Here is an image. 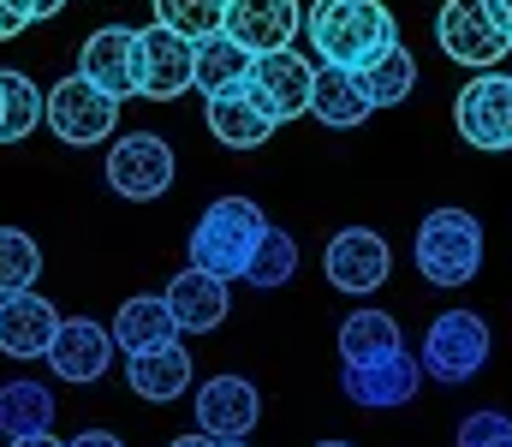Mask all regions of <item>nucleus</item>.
I'll return each mask as SVG.
<instances>
[{"instance_id":"0eeeda50","label":"nucleus","mask_w":512,"mask_h":447,"mask_svg":"<svg viewBox=\"0 0 512 447\" xmlns=\"http://www.w3.org/2000/svg\"><path fill=\"white\" fill-rule=\"evenodd\" d=\"M173 144L155 138V132H126L108 144V191L126 197V203H155L161 191H173Z\"/></svg>"},{"instance_id":"ea45409f","label":"nucleus","mask_w":512,"mask_h":447,"mask_svg":"<svg viewBox=\"0 0 512 447\" xmlns=\"http://www.w3.org/2000/svg\"><path fill=\"white\" fill-rule=\"evenodd\" d=\"M316 447H352V442H316Z\"/></svg>"},{"instance_id":"7ed1b4c3","label":"nucleus","mask_w":512,"mask_h":447,"mask_svg":"<svg viewBox=\"0 0 512 447\" xmlns=\"http://www.w3.org/2000/svg\"><path fill=\"white\" fill-rule=\"evenodd\" d=\"M262 233H268V215L256 209L251 197H215L197 215V227H191V263L221 275V281H245Z\"/></svg>"},{"instance_id":"393cba45","label":"nucleus","mask_w":512,"mask_h":447,"mask_svg":"<svg viewBox=\"0 0 512 447\" xmlns=\"http://www.w3.org/2000/svg\"><path fill=\"white\" fill-rule=\"evenodd\" d=\"M405 340H399V322L387 316V310H352L346 322H340V358L346 364H370V358H382V352H399Z\"/></svg>"},{"instance_id":"f03ea898","label":"nucleus","mask_w":512,"mask_h":447,"mask_svg":"<svg viewBox=\"0 0 512 447\" xmlns=\"http://www.w3.org/2000/svg\"><path fill=\"white\" fill-rule=\"evenodd\" d=\"M411 263L429 287H471L483 269V221L471 209H429L411 239Z\"/></svg>"},{"instance_id":"4468645a","label":"nucleus","mask_w":512,"mask_h":447,"mask_svg":"<svg viewBox=\"0 0 512 447\" xmlns=\"http://www.w3.org/2000/svg\"><path fill=\"white\" fill-rule=\"evenodd\" d=\"M221 30H227L245 54L292 48V36L304 30V6H298V0H227Z\"/></svg>"},{"instance_id":"39448f33","label":"nucleus","mask_w":512,"mask_h":447,"mask_svg":"<svg viewBox=\"0 0 512 447\" xmlns=\"http://www.w3.org/2000/svg\"><path fill=\"white\" fill-rule=\"evenodd\" d=\"M435 42H441L447 60H459V66H471V72H495L512 54L507 24L495 18L489 0H447V6L435 12Z\"/></svg>"},{"instance_id":"9b49d317","label":"nucleus","mask_w":512,"mask_h":447,"mask_svg":"<svg viewBox=\"0 0 512 447\" xmlns=\"http://www.w3.org/2000/svg\"><path fill=\"white\" fill-rule=\"evenodd\" d=\"M191 78H197V42H185L167 24L137 30V96L173 102V96L191 90Z\"/></svg>"},{"instance_id":"20e7f679","label":"nucleus","mask_w":512,"mask_h":447,"mask_svg":"<svg viewBox=\"0 0 512 447\" xmlns=\"http://www.w3.org/2000/svg\"><path fill=\"white\" fill-rule=\"evenodd\" d=\"M489 352H495V334H489V322H483L477 310H441V316L429 322V334H423L417 364H423V376H429V382L465 388V382H477V376H483Z\"/></svg>"},{"instance_id":"e433bc0d","label":"nucleus","mask_w":512,"mask_h":447,"mask_svg":"<svg viewBox=\"0 0 512 447\" xmlns=\"http://www.w3.org/2000/svg\"><path fill=\"white\" fill-rule=\"evenodd\" d=\"M489 6H495V18L507 24V36H512V0H489Z\"/></svg>"},{"instance_id":"5701e85b","label":"nucleus","mask_w":512,"mask_h":447,"mask_svg":"<svg viewBox=\"0 0 512 447\" xmlns=\"http://www.w3.org/2000/svg\"><path fill=\"white\" fill-rule=\"evenodd\" d=\"M36 430H54V394L48 382H0V436H36Z\"/></svg>"},{"instance_id":"f704fd0d","label":"nucleus","mask_w":512,"mask_h":447,"mask_svg":"<svg viewBox=\"0 0 512 447\" xmlns=\"http://www.w3.org/2000/svg\"><path fill=\"white\" fill-rule=\"evenodd\" d=\"M167 447H221L215 436H203V430H185V436H173Z\"/></svg>"},{"instance_id":"c85d7f7f","label":"nucleus","mask_w":512,"mask_h":447,"mask_svg":"<svg viewBox=\"0 0 512 447\" xmlns=\"http://www.w3.org/2000/svg\"><path fill=\"white\" fill-rule=\"evenodd\" d=\"M292 269H298V245H292V233L268 227L262 245H256V257H251V269H245V281H251L256 293H274V287L292 281Z\"/></svg>"},{"instance_id":"cd10ccee","label":"nucleus","mask_w":512,"mask_h":447,"mask_svg":"<svg viewBox=\"0 0 512 447\" xmlns=\"http://www.w3.org/2000/svg\"><path fill=\"white\" fill-rule=\"evenodd\" d=\"M36 275H42V245L24 227H0V298L36 287Z\"/></svg>"},{"instance_id":"f3484780","label":"nucleus","mask_w":512,"mask_h":447,"mask_svg":"<svg viewBox=\"0 0 512 447\" xmlns=\"http://www.w3.org/2000/svg\"><path fill=\"white\" fill-rule=\"evenodd\" d=\"M167 310H173V322H179V334H209V328H221L227 322V310H233V281H221V275H209V269H179L173 281H167Z\"/></svg>"},{"instance_id":"a878e982","label":"nucleus","mask_w":512,"mask_h":447,"mask_svg":"<svg viewBox=\"0 0 512 447\" xmlns=\"http://www.w3.org/2000/svg\"><path fill=\"white\" fill-rule=\"evenodd\" d=\"M245 72H251V54H245L227 30H215V36L197 42V78H191V90L215 96V90H227V84H245Z\"/></svg>"},{"instance_id":"6e6552de","label":"nucleus","mask_w":512,"mask_h":447,"mask_svg":"<svg viewBox=\"0 0 512 447\" xmlns=\"http://www.w3.org/2000/svg\"><path fill=\"white\" fill-rule=\"evenodd\" d=\"M245 90L262 102V114H268L274 126L304 120V114H310V90H316V66H310L298 48H268V54H251Z\"/></svg>"},{"instance_id":"9d476101","label":"nucleus","mask_w":512,"mask_h":447,"mask_svg":"<svg viewBox=\"0 0 512 447\" xmlns=\"http://www.w3.org/2000/svg\"><path fill=\"white\" fill-rule=\"evenodd\" d=\"M387 269H393V251L376 227H340L322 251V275L328 287L346 298H370L376 287H387Z\"/></svg>"},{"instance_id":"412c9836","label":"nucleus","mask_w":512,"mask_h":447,"mask_svg":"<svg viewBox=\"0 0 512 447\" xmlns=\"http://www.w3.org/2000/svg\"><path fill=\"white\" fill-rule=\"evenodd\" d=\"M310 114H316L322 126H334V132H352V126H364V120L376 114V102H370V90H364L358 72H346V66H316Z\"/></svg>"},{"instance_id":"1a4fd4ad","label":"nucleus","mask_w":512,"mask_h":447,"mask_svg":"<svg viewBox=\"0 0 512 447\" xmlns=\"http://www.w3.org/2000/svg\"><path fill=\"white\" fill-rule=\"evenodd\" d=\"M453 126L471 149L507 155L512 149V72H477L453 96Z\"/></svg>"},{"instance_id":"473e14b6","label":"nucleus","mask_w":512,"mask_h":447,"mask_svg":"<svg viewBox=\"0 0 512 447\" xmlns=\"http://www.w3.org/2000/svg\"><path fill=\"white\" fill-rule=\"evenodd\" d=\"M66 447H126L120 436H108V430H84V436H72Z\"/></svg>"},{"instance_id":"58836bf2","label":"nucleus","mask_w":512,"mask_h":447,"mask_svg":"<svg viewBox=\"0 0 512 447\" xmlns=\"http://www.w3.org/2000/svg\"><path fill=\"white\" fill-rule=\"evenodd\" d=\"M489 447H512V436H501V442H489Z\"/></svg>"},{"instance_id":"c756f323","label":"nucleus","mask_w":512,"mask_h":447,"mask_svg":"<svg viewBox=\"0 0 512 447\" xmlns=\"http://www.w3.org/2000/svg\"><path fill=\"white\" fill-rule=\"evenodd\" d=\"M149 6H155V24L179 30L185 42L215 36V30H221V18H227V0H149Z\"/></svg>"},{"instance_id":"423d86ee","label":"nucleus","mask_w":512,"mask_h":447,"mask_svg":"<svg viewBox=\"0 0 512 447\" xmlns=\"http://www.w3.org/2000/svg\"><path fill=\"white\" fill-rule=\"evenodd\" d=\"M42 126H48L66 149L108 144L114 126H120V102L102 96L84 72H72V78H60V84L48 90V102H42Z\"/></svg>"},{"instance_id":"c9c22d12","label":"nucleus","mask_w":512,"mask_h":447,"mask_svg":"<svg viewBox=\"0 0 512 447\" xmlns=\"http://www.w3.org/2000/svg\"><path fill=\"white\" fill-rule=\"evenodd\" d=\"M30 6H36V18H54V12H60L66 0H30Z\"/></svg>"},{"instance_id":"4be33fe9","label":"nucleus","mask_w":512,"mask_h":447,"mask_svg":"<svg viewBox=\"0 0 512 447\" xmlns=\"http://www.w3.org/2000/svg\"><path fill=\"white\" fill-rule=\"evenodd\" d=\"M167 340H179V322H173V310H167L161 293H137L114 310V346L126 358L131 352H149V346H167Z\"/></svg>"},{"instance_id":"f8f14e48","label":"nucleus","mask_w":512,"mask_h":447,"mask_svg":"<svg viewBox=\"0 0 512 447\" xmlns=\"http://www.w3.org/2000/svg\"><path fill=\"white\" fill-rule=\"evenodd\" d=\"M340 388H346L352 406L393 412V406H411V400H417V388H423V364L399 346V352H382V358H370V364H346Z\"/></svg>"},{"instance_id":"7c9ffc66","label":"nucleus","mask_w":512,"mask_h":447,"mask_svg":"<svg viewBox=\"0 0 512 447\" xmlns=\"http://www.w3.org/2000/svg\"><path fill=\"white\" fill-rule=\"evenodd\" d=\"M501 436H512L507 412H471V418L459 424V447H489V442H501Z\"/></svg>"},{"instance_id":"2f4dec72","label":"nucleus","mask_w":512,"mask_h":447,"mask_svg":"<svg viewBox=\"0 0 512 447\" xmlns=\"http://www.w3.org/2000/svg\"><path fill=\"white\" fill-rule=\"evenodd\" d=\"M30 24H36V6H30V0H0V42L24 36Z\"/></svg>"},{"instance_id":"aec40b11","label":"nucleus","mask_w":512,"mask_h":447,"mask_svg":"<svg viewBox=\"0 0 512 447\" xmlns=\"http://www.w3.org/2000/svg\"><path fill=\"white\" fill-rule=\"evenodd\" d=\"M126 382H131V394H137V400L167 406V400H179V394L191 388V352H185L179 340L149 346V352H131V358H126Z\"/></svg>"},{"instance_id":"ddd939ff","label":"nucleus","mask_w":512,"mask_h":447,"mask_svg":"<svg viewBox=\"0 0 512 447\" xmlns=\"http://www.w3.org/2000/svg\"><path fill=\"white\" fill-rule=\"evenodd\" d=\"M108 364H114V328H102L96 316H66L48 346V370L72 388H84V382H102Z\"/></svg>"},{"instance_id":"f257e3e1","label":"nucleus","mask_w":512,"mask_h":447,"mask_svg":"<svg viewBox=\"0 0 512 447\" xmlns=\"http://www.w3.org/2000/svg\"><path fill=\"white\" fill-rule=\"evenodd\" d=\"M304 36L322 54V66L364 72L382 48L399 42V24H393V12H387L382 0H310Z\"/></svg>"},{"instance_id":"6ab92c4d","label":"nucleus","mask_w":512,"mask_h":447,"mask_svg":"<svg viewBox=\"0 0 512 447\" xmlns=\"http://www.w3.org/2000/svg\"><path fill=\"white\" fill-rule=\"evenodd\" d=\"M203 120H209L215 144H227V149H262L274 138V120L262 114V102L245 84H227V90L203 96Z\"/></svg>"},{"instance_id":"2eb2a0df","label":"nucleus","mask_w":512,"mask_h":447,"mask_svg":"<svg viewBox=\"0 0 512 447\" xmlns=\"http://www.w3.org/2000/svg\"><path fill=\"white\" fill-rule=\"evenodd\" d=\"M78 72H84L102 96H114V102L137 96V30H126V24L90 30V42L78 48Z\"/></svg>"},{"instance_id":"b1692460","label":"nucleus","mask_w":512,"mask_h":447,"mask_svg":"<svg viewBox=\"0 0 512 447\" xmlns=\"http://www.w3.org/2000/svg\"><path fill=\"white\" fill-rule=\"evenodd\" d=\"M42 102H48V90H36V78L6 66L0 72V144H24L42 126Z\"/></svg>"},{"instance_id":"bb28decb","label":"nucleus","mask_w":512,"mask_h":447,"mask_svg":"<svg viewBox=\"0 0 512 447\" xmlns=\"http://www.w3.org/2000/svg\"><path fill=\"white\" fill-rule=\"evenodd\" d=\"M358 78H364V90H370V102H376V108H399V102L417 90V60H411V48H405V42H393V48H382Z\"/></svg>"},{"instance_id":"72a5a7b5","label":"nucleus","mask_w":512,"mask_h":447,"mask_svg":"<svg viewBox=\"0 0 512 447\" xmlns=\"http://www.w3.org/2000/svg\"><path fill=\"white\" fill-rule=\"evenodd\" d=\"M6 447H66V442H60L54 430H36V436H12Z\"/></svg>"},{"instance_id":"4c0bfd02","label":"nucleus","mask_w":512,"mask_h":447,"mask_svg":"<svg viewBox=\"0 0 512 447\" xmlns=\"http://www.w3.org/2000/svg\"><path fill=\"white\" fill-rule=\"evenodd\" d=\"M221 447H251V442H245V436H233V442H221Z\"/></svg>"},{"instance_id":"dca6fc26","label":"nucleus","mask_w":512,"mask_h":447,"mask_svg":"<svg viewBox=\"0 0 512 447\" xmlns=\"http://www.w3.org/2000/svg\"><path fill=\"white\" fill-rule=\"evenodd\" d=\"M256 418H262V394L245 376H209L197 388V430L215 436V442H233V436H251Z\"/></svg>"},{"instance_id":"a211bd4d","label":"nucleus","mask_w":512,"mask_h":447,"mask_svg":"<svg viewBox=\"0 0 512 447\" xmlns=\"http://www.w3.org/2000/svg\"><path fill=\"white\" fill-rule=\"evenodd\" d=\"M54 334H60V310H54L42 293L24 287V293L0 298V352H6V358H18V364L48 358Z\"/></svg>"}]
</instances>
